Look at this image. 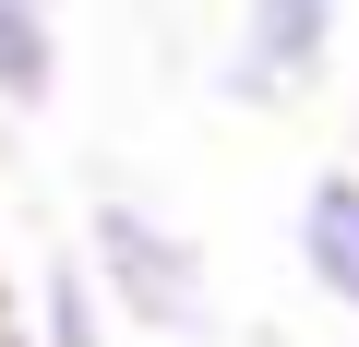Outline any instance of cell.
Listing matches in <instances>:
<instances>
[{
	"instance_id": "4",
	"label": "cell",
	"mask_w": 359,
	"mask_h": 347,
	"mask_svg": "<svg viewBox=\"0 0 359 347\" xmlns=\"http://www.w3.org/2000/svg\"><path fill=\"white\" fill-rule=\"evenodd\" d=\"M108 335H120V299H108V275H96L84 252L36 264V299H25V347H108Z\"/></svg>"
},
{
	"instance_id": "3",
	"label": "cell",
	"mask_w": 359,
	"mask_h": 347,
	"mask_svg": "<svg viewBox=\"0 0 359 347\" xmlns=\"http://www.w3.org/2000/svg\"><path fill=\"white\" fill-rule=\"evenodd\" d=\"M287 240H299V275H311L335 311H359V156L323 168V180L299 192V228H287Z\"/></svg>"
},
{
	"instance_id": "5",
	"label": "cell",
	"mask_w": 359,
	"mask_h": 347,
	"mask_svg": "<svg viewBox=\"0 0 359 347\" xmlns=\"http://www.w3.org/2000/svg\"><path fill=\"white\" fill-rule=\"evenodd\" d=\"M60 96V25H48V0H0V108H48Z\"/></svg>"
},
{
	"instance_id": "1",
	"label": "cell",
	"mask_w": 359,
	"mask_h": 347,
	"mask_svg": "<svg viewBox=\"0 0 359 347\" xmlns=\"http://www.w3.org/2000/svg\"><path fill=\"white\" fill-rule=\"evenodd\" d=\"M84 264L108 275L120 323L132 335H204L216 323V275H204V240H180L156 204L132 192H96L84 204Z\"/></svg>"
},
{
	"instance_id": "2",
	"label": "cell",
	"mask_w": 359,
	"mask_h": 347,
	"mask_svg": "<svg viewBox=\"0 0 359 347\" xmlns=\"http://www.w3.org/2000/svg\"><path fill=\"white\" fill-rule=\"evenodd\" d=\"M335 25H347V0H240V36H228L216 84H228L240 108H287V96L323 84Z\"/></svg>"
},
{
	"instance_id": "6",
	"label": "cell",
	"mask_w": 359,
	"mask_h": 347,
	"mask_svg": "<svg viewBox=\"0 0 359 347\" xmlns=\"http://www.w3.org/2000/svg\"><path fill=\"white\" fill-rule=\"evenodd\" d=\"M0 347H25V335H13V311H0Z\"/></svg>"
}]
</instances>
